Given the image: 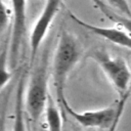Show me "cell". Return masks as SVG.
<instances>
[{
  "label": "cell",
  "mask_w": 131,
  "mask_h": 131,
  "mask_svg": "<svg viewBox=\"0 0 131 131\" xmlns=\"http://www.w3.org/2000/svg\"><path fill=\"white\" fill-rule=\"evenodd\" d=\"M90 57L102 70L119 97L131 89V68L124 57L113 55L101 48L93 49Z\"/></svg>",
  "instance_id": "obj_3"
},
{
  "label": "cell",
  "mask_w": 131,
  "mask_h": 131,
  "mask_svg": "<svg viewBox=\"0 0 131 131\" xmlns=\"http://www.w3.org/2000/svg\"><path fill=\"white\" fill-rule=\"evenodd\" d=\"M62 0H45L42 11L36 19L31 34H30V48H31V63L38 55L39 48L47 36V33L57 15Z\"/></svg>",
  "instance_id": "obj_4"
},
{
  "label": "cell",
  "mask_w": 131,
  "mask_h": 131,
  "mask_svg": "<svg viewBox=\"0 0 131 131\" xmlns=\"http://www.w3.org/2000/svg\"><path fill=\"white\" fill-rule=\"evenodd\" d=\"M69 16L70 18L75 21L76 24H78L79 26L85 28L86 30L90 31L91 33H93L94 35L115 44L118 45L120 47H123L125 49H128L131 51V34H129L126 30H124L123 28L120 27H99V26H95L92 24H88L85 20H83L82 18L78 17L74 12H72L71 10H68Z\"/></svg>",
  "instance_id": "obj_7"
},
{
  "label": "cell",
  "mask_w": 131,
  "mask_h": 131,
  "mask_svg": "<svg viewBox=\"0 0 131 131\" xmlns=\"http://www.w3.org/2000/svg\"><path fill=\"white\" fill-rule=\"evenodd\" d=\"M60 111L62 115L67 113L78 124H80L85 128H99L106 130L116 119L118 113V104L116 102L104 108L79 113L75 111L67 100L60 106Z\"/></svg>",
  "instance_id": "obj_5"
},
{
  "label": "cell",
  "mask_w": 131,
  "mask_h": 131,
  "mask_svg": "<svg viewBox=\"0 0 131 131\" xmlns=\"http://www.w3.org/2000/svg\"><path fill=\"white\" fill-rule=\"evenodd\" d=\"M104 3L116 13L131 18V6L128 0H105Z\"/></svg>",
  "instance_id": "obj_11"
},
{
  "label": "cell",
  "mask_w": 131,
  "mask_h": 131,
  "mask_svg": "<svg viewBox=\"0 0 131 131\" xmlns=\"http://www.w3.org/2000/svg\"><path fill=\"white\" fill-rule=\"evenodd\" d=\"M131 95V89L128 90L124 95L120 96L119 99L117 100V104H118V113H117V116H116V119L114 120V122L112 123V125L106 129V131H117L118 127H119V123L121 121V118L123 116V113H124V110L126 107V104L129 100V97Z\"/></svg>",
  "instance_id": "obj_12"
},
{
  "label": "cell",
  "mask_w": 131,
  "mask_h": 131,
  "mask_svg": "<svg viewBox=\"0 0 131 131\" xmlns=\"http://www.w3.org/2000/svg\"><path fill=\"white\" fill-rule=\"evenodd\" d=\"M48 59L49 51L48 48H45L43 54L31 73L26 89L25 108L27 115L34 124L38 123L41 116L46 112L47 103L50 97L48 93Z\"/></svg>",
  "instance_id": "obj_2"
},
{
  "label": "cell",
  "mask_w": 131,
  "mask_h": 131,
  "mask_svg": "<svg viewBox=\"0 0 131 131\" xmlns=\"http://www.w3.org/2000/svg\"><path fill=\"white\" fill-rule=\"evenodd\" d=\"M45 116H46L48 131H63V126H62L63 115L61 111L58 110V107L51 99V97H49Z\"/></svg>",
  "instance_id": "obj_9"
},
{
  "label": "cell",
  "mask_w": 131,
  "mask_h": 131,
  "mask_svg": "<svg viewBox=\"0 0 131 131\" xmlns=\"http://www.w3.org/2000/svg\"><path fill=\"white\" fill-rule=\"evenodd\" d=\"M81 55L82 47L79 40L71 32L62 30L57 40L51 66L52 82L59 107L67 101L64 94L66 83L71 72L79 62Z\"/></svg>",
  "instance_id": "obj_1"
},
{
  "label": "cell",
  "mask_w": 131,
  "mask_h": 131,
  "mask_svg": "<svg viewBox=\"0 0 131 131\" xmlns=\"http://www.w3.org/2000/svg\"><path fill=\"white\" fill-rule=\"evenodd\" d=\"M25 78L24 76L19 79L16 99H15V108H14V121L12 126V131H26V122H25Z\"/></svg>",
  "instance_id": "obj_8"
},
{
  "label": "cell",
  "mask_w": 131,
  "mask_h": 131,
  "mask_svg": "<svg viewBox=\"0 0 131 131\" xmlns=\"http://www.w3.org/2000/svg\"><path fill=\"white\" fill-rule=\"evenodd\" d=\"M12 12L11 35L9 42V62L15 66L20 46L26 34L27 24V0H10Z\"/></svg>",
  "instance_id": "obj_6"
},
{
  "label": "cell",
  "mask_w": 131,
  "mask_h": 131,
  "mask_svg": "<svg viewBox=\"0 0 131 131\" xmlns=\"http://www.w3.org/2000/svg\"><path fill=\"white\" fill-rule=\"evenodd\" d=\"M93 3L95 4V6L108 18L111 19L113 23L117 24L118 27L123 28L124 30H126L129 34H131V18L125 17L123 15H120L118 13H116L115 11H113L102 0H92Z\"/></svg>",
  "instance_id": "obj_10"
},
{
  "label": "cell",
  "mask_w": 131,
  "mask_h": 131,
  "mask_svg": "<svg viewBox=\"0 0 131 131\" xmlns=\"http://www.w3.org/2000/svg\"><path fill=\"white\" fill-rule=\"evenodd\" d=\"M9 15H12V12H11V10L8 9L5 2L2 1V5H1V34H4L5 29L9 23V18L10 17L12 18V16H9Z\"/></svg>",
  "instance_id": "obj_13"
}]
</instances>
